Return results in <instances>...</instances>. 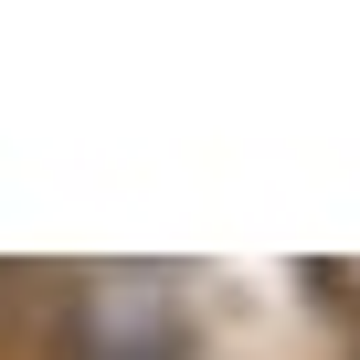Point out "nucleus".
Instances as JSON below:
<instances>
[{
  "label": "nucleus",
  "mask_w": 360,
  "mask_h": 360,
  "mask_svg": "<svg viewBox=\"0 0 360 360\" xmlns=\"http://www.w3.org/2000/svg\"><path fill=\"white\" fill-rule=\"evenodd\" d=\"M191 328H180L159 276H96L75 307V360H180Z\"/></svg>",
  "instance_id": "1"
}]
</instances>
